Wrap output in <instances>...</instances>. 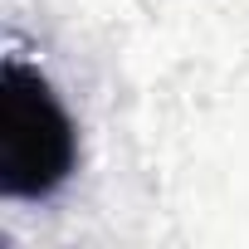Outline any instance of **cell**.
<instances>
[{"label": "cell", "instance_id": "6da1fadb", "mask_svg": "<svg viewBox=\"0 0 249 249\" xmlns=\"http://www.w3.org/2000/svg\"><path fill=\"white\" fill-rule=\"evenodd\" d=\"M83 161L78 117L69 112L54 78L5 54L0 64V196L15 205H44L54 200Z\"/></svg>", "mask_w": 249, "mask_h": 249}]
</instances>
